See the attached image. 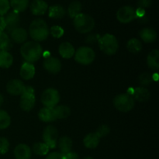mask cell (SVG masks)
<instances>
[{
  "label": "cell",
  "instance_id": "6da1fadb",
  "mask_svg": "<svg viewBox=\"0 0 159 159\" xmlns=\"http://www.w3.org/2000/svg\"><path fill=\"white\" fill-rule=\"evenodd\" d=\"M20 53L26 62L33 64L37 61L43 55V48L37 42L28 41L22 45Z\"/></svg>",
  "mask_w": 159,
  "mask_h": 159
},
{
  "label": "cell",
  "instance_id": "7a4b0ae2",
  "mask_svg": "<svg viewBox=\"0 0 159 159\" xmlns=\"http://www.w3.org/2000/svg\"><path fill=\"white\" fill-rule=\"evenodd\" d=\"M49 33L48 24L41 19H36L30 25V36L36 42L46 40L49 36Z\"/></svg>",
  "mask_w": 159,
  "mask_h": 159
},
{
  "label": "cell",
  "instance_id": "3957f363",
  "mask_svg": "<svg viewBox=\"0 0 159 159\" xmlns=\"http://www.w3.org/2000/svg\"><path fill=\"white\" fill-rule=\"evenodd\" d=\"M99 48L107 55H113L119 48L117 39L114 35L107 34L101 37L98 40Z\"/></svg>",
  "mask_w": 159,
  "mask_h": 159
},
{
  "label": "cell",
  "instance_id": "277c9868",
  "mask_svg": "<svg viewBox=\"0 0 159 159\" xmlns=\"http://www.w3.org/2000/svg\"><path fill=\"white\" fill-rule=\"evenodd\" d=\"M73 24L76 30L81 34H86L93 30L95 26V21L88 14L80 13L73 20Z\"/></svg>",
  "mask_w": 159,
  "mask_h": 159
},
{
  "label": "cell",
  "instance_id": "5b68a950",
  "mask_svg": "<svg viewBox=\"0 0 159 159\" xmlns=\"http://www.w3.org/2000/svg\"><path fill=\"white\" fill-rule=\"evenodd\" d=\"M113 105L119 111L127 113L134 107V99L130 94H120L113 99Z\"/></svg>",
  "mask_w": 159,
  "mask_h": 159
},
{
  "label": "cell",
  "instance_id": "8992f818",
  "mask_svg": "<svg viewBox=\"0 0 159 159\" xmlns=\"http://www.w3.org/2000/svg\"><path fill=\"white\" fill-rule=\"evenodd\" d=\"M75 60L81 65H87L93 63L96 57L94 51L89 47H80L75 53Z\"/></svg>",
  "mask_w": 159,
  "mask_h": 159
},
{
  "label": "cell",
  "instance_id": "52a82bcc",
  "mask_svg": "<svg viewBox=\"0 0 159 159\" xmlns=\"http://www.w3.org/2000/svg\"><path fill=\"white\" fill-rule=\"evenodd\" d=\"M40 100L45 107L54 108L60 101V94L55 89H47L42 93Z\"/></svg>",
  "mask_w": 159,
  "mask_h": 159
},
{
  "label": "cell",
  "instance_id": "ba28073f",
  "mask_svg": "<svg viewBox=\"0 0 159 159\" xmlns=\"http://www.w3.org/2000/svg\"><path fill=\"white\" fill-rule=\"evenodd\" d=\"M58 140V131L57 128L52 125L45 127L43 131V143L49 148V149L55 148Z\"/></svg>",
  "mask_w": 159,
  "mask_h": 159
},
{
  "label": "cell",
  "instance_id": "9c48e42d",
  "mask_svg": "<svg viewBox=\"0 0 159 159\" xmlns=\"http://www.w3.org/2000/svg\"><path fill=\"white\" fill-rule=\"evenodd\" d=\"M116 18L122 23H130L137 18L135 9L130 6H123L116 12Z\"/></svg>",
  "mask_w": 159,
  "mask_h": 159
},
{
  "label": "cell",
  "instance_id": "30bf717a",
  "mask_svg": "<svg viewBox=\"0 0 159 159\" xmlns=\"http://www.w3.org/2000/svg\"><path fill=\"white\" fill-rule=\"evenodd\" d=\"M5 19L6 23V29L9 33H11L12 30L19 27L20 23V17L19 12L12 11L7 13Z\"/></svg>",
  "mask_w": 159,
  "mask_h": 159
},
{
  "label": "cell",
  "instance_id": "8fae6325",
  "mask_svg": "<svg viewBox=\"0 0 159 159\" xmlns=\"http://www.w3.org/2000/svg\"><path fill=\"white\" fill-rule=\"evenodd\" d=\"M25 89V85L19 79H12L6 85V91L12 96H21Z\"/></svg>",
  "mask_w": 159,
  "mask_h": 159
},
{
  "label": "cell",
  "instance_id": "7c38bea8",
  "mask_svg": "<svg viewBox=\"0 0 159 159\" xmlns=\"http://www.w3.org/2000/svg\"><path fill=\"white\" fill-rule=\"evenodd\" d=\"M35 102L36 98L34 93H23L21 95L20 105L22 110L26 112H29L34 108Z\"/></svg>",
  "mask_w": 159,
  "mask_h": 159
},
{
  "label": "cell",
  "instance_id": "4fadbf2b",
  "mask_svg": "<svg viewBox=\"0 0 159 159\" xmlns=\"http://www.w3.org/2000/svg\"><path fill=\"white\" fill-rule=\"evenodd\" d=\"M43 65L47 71L52 74H57L61 69V62L57 57H48L44 60Z\"/></svg>",
  "mask_w": 159,
  "mask_h": 159
},
{
  "label": "cell",
  "instance_id": "5bb4252c",
  "mask_svg": "<svg viewBox=\"0 0 159 159\" xmlns=\"http://www.w3.org/2000/svg\"><path fill=\"white\" fill-rule=\"evenodd\" d=\"M48 5L44 0H34L30 5V11L34 15L41 16L46 13Z\"/></svg>",
  "mask_w": 159,
  "mask_h": 159
},
{
  "label": "cell",
  "instance_id": "9a60e30c",
  "mask_svg": "<svg viewBox=\"0 0 159 159\" xmlns=\"http://www.w3.org/2000/svg\"><path fill=\"white\" fill-rule=\"evenodd\" d=\"M14 156L16 159H30V148L24 144H18L14 149Z\"/></svg>",
  "mask_w": 159,
  "mask_h": 159
},
{
  "label": "cell",
  "instance_id": "2e32d148",
  "mask_svg": "<svg viewBox=\"0 0 159 159\" xmlns=\"http://www.w3.org/2000/svg\"><path fill=\"white\" fill-rule=\"evenodd\" d=\"M35 75V68L29 62H24L20 68V76L24 80H30Z\"/></svg>",
  "mask_w": 159,
  "mask_h": 159
},
{
  "label": "cell",
  "instance_id": "e0dca14e",
  "mask_svg": "<svg viewBox=\"0 0 159 159\" xmlns=\"http://www.w3.org/2000/svg\"><path fill=\"white\" fill-rule=\"evenodd\" d=\"M59 54L63 58L69 59L75 55V50L69 42H64L59 46Z\"/></svg>",
  "mask_w": 159,
  "mask_h": 159
},
{
  "label": "cell",
  "instance_id": "ac0fdd59",
  "mask_svg": "<svg viewBox=\"0 0 159 159\" xmlns=\"http://www.w3.org/2000/svg\"><path fill=\"white\" fill-rule=\"evenodd\" d=\"M38 117L43 122H53L57 120L54 108H50V107H44L41 109L39 111Z\"/></svg>",
  "mask_w": 159,
  "mask_h": 159
},
{
  "label": "cell",
  "instance_id": "d6986e66",
  "mask_svg": "<svg viewBox=\"0 0 159 159\" xmlns=\"http://www.w3.org/2000/svg\"><path fill=\"white\" fill-rule=\"evenodd\" d=\"M148 66L154 71H158L159 68V51L155 49L151 51L147 57Z\"/></svg>",
  "mask_w": 159,
  "mask_h": 159
},
{
  "label": "cell",
  "instance_id": "ffe728a7",
  "mask_svg": "<svg viewBox=\"0 0 159 159\" xmlns=\"http://www.w3.org/2000/svg\"><path fill=\"white\" fill-rule=\"evenodd\" d=\"M10 35L12 40L17 43H22L25 42L28 37V34L26 30L21 27H18L12 30L10 33Z\"/></svg>",
  "mask_w": 159,
  "mask_h": 159
},
{
  "label": "cell",
  "instance_id": "44dd1931",
  "mask_svg": "<svg viewBox=\"0 0 159 159\" xmlns=\"http://www.w3.org/2000/svg\"><path fill=\"white\" fill-rule=\"evenodd\" d=\"M139 35L143 41L150 43L155 41L157 38V33L152 28H144L139 33Z\"/></svg>",
  "mask_w": 159,
  "mask_h": 159
},
{
  "label": "cell",
  "instance_id": "7402d4cb",
  "mask_svg": "<svg viewBox=\"0 0 159 159\" xmlns=\"http://www.w3.org/2000/svg\"><path fill=\"white\" fill-rule=\"evenodd\" d=\"M66 11L60 5H54L48 8V16L52 19H61L65 16Z\"/></svg>",
  "mask_w": 159,
  "mask_h": 159
},
{
  "label": "cell",
  "instance_id": "603a6c76",
  "mask_svg": "<svg viewBox=\"0 0 159 159\" xmlns=\"http://www.w3.org/2000/svg\"><path fill=\"white\" fill-rule=\"evenodd\" d=\"M99 141H100V138L97 136L96 133H91L85 137L83 143L86 148L94 149L99 145Z\"/></svg>",
  "mask_w": 159,
  "mask_h": 159
},
{
  "label": "cell",
  "instance_id": "cb8c5ba5",
  "mask_svg": "<svg viewBox=\"0 0 159 159\" xmlns=\"http://www.w3.org/2000/svg\"><path fill=\"white\" fill-rule=\"evenodd\" d=\"M72 144V140L69 137H61L58 141V148L61 151V153L63 154V155H65V154L71 152Z\"/></svg>",
  "mask_w": 159,
  "mask_h": 159
},
{
  "label": "cell",
  "instance_id": "d4e9b609",
  "mask_svg": "<svg viewBox=\"0 0 159 159\" xmlns=\"http://www.w3.org/2000/svg\"><path fill=\"white\" fill-rule=\"evenodd\" d=\"M134 97L139 102H145L150 99V92L144 87H138L133 92Z\"/></svg>",
  "mask_w": 159,
  "mask_h": 159
},
{
  "label": "cell",
  "instance_id": "484cf974",
  "mask_svg": "<svg viewBox=\"0 0 159 159\" xmlns=\"http://www.w3.org/2000/svg\"><path fill=\"white\" fill-rule=\"evenodd\" d=\"M13 57L6 51H0V68H8L12 65Z\"/></svg>",
  "mask_w": 159,
  "mask_h": 159
},
{
  "label": "cell",
  "instance_id": "4316f807",
  "mask_svg": "<svg viewBox=\"0 0 159 159\" xmlns=\"http://www.w3.org/2000/svg\"><path fill=\"white\" fill-rule=\"evenodd\" d=\"M9 4L16 12H21L26 10L29 6V0H9Z\"/></svg>",
  "mask_w": 159,
  "mask_h": 159
},
{
  "label": "cell",
  "instance_id": "83f0119b",
  "mask_svg": "<svg viewBox=\"0 0 159 159\" xmlns=\"http://www.w3.org/2000/svg\"><path fill=\"white\" fill-rule=\"evenodd\" d=\"M54 110L57 119H65V118H68L69 115L71 114V110H70V108L68 106H56L54 108Z\"/></svg>",
  "mask_w": 159,
  "mask_h": 159
},
{
  "label": "cell",
  "instance_id": "f1b7e54d",
  "mask_svg": "<svg viewBox=\"0 0 159 159\" xmlns=\"http://www.w3.org/2000/svg\"><path fill=\"white\" fill-rule=\"evenodd\" d=\"M82 11V4L79 1H74L69 5L68 8V14L71 18L74 19Z\"/></svg>",
  "mask_w": 159,
  "mask_h": 159
},
{
  "label": "cell",
  "instance_id": "f546056e",
  "mask_svg": "<svg viewBox=\"0 0 159 159\" xmlns=\"http://www.w3.org/2000/svg\"><path fill=\"white\" fill-rule=\"evenodd\" d=\"M127 49L133 54H138L142 49V44L141 41L137 38H132L127 42Z\"/></svg>",
  "mask_w": 159,
  "mask_h": 159
},
{
  "label": "cell",
  "instance_id": "4dcf8cb0",
  "mask_svg": "<svg viewBox=\"0 0 159 159\" xmlns=\"http://www.w3.org/2000/svg\"><path fill=\"white\" fill-rule=\"evenodd\" d=\"M33 152L37 155L44 156L49 152V148L43 142H37L33 146Z\"/></svg>",
  "mask_w": 159,
  "mask_h": 159
},
{
  "label": "cell",
  "instance_id": "1f68e13d",
  "mask_svg": "<svg viewBox=\"0 0 159 159\" xmlns=\"http://www.w3.org/2000/svg\"><path fill=\"white\" fill-rule=\"evenodd\" d=\"M11 124V117L7 112L5 110H0V130H3Z\"/></svg>",
  "mask_w": 159,
  "mask_h": 159
},
{
  "label": "cell",
  "instance_id": "d6a6232c",
  "mask_svg": "<svg viewBox=\"0 0 159 159\" xmlns=\"http://www.w3.org/2000/svg\"><path fill=\"white\" fill-rule=\"evenodd\" d=\"M11 47V42L9 37L4 31L0 32V51H6Z\"/></svg>",
  "mask_w": 159,
  "mask_h": 159
},
{
  "label": "cell",
  "instance_id": "836d02e7",
  "mask_svg": "<svg viewBox=\"0 0 159 159\" xmlns=\"http://www.w3.org/2000/svg\"><path fill=\"white\" fill-rule=\"evenodd\" d=\"M139 83L141 84L143 86H146V85H150L151 82H152V75L148 72H144L142 73L141 75H140L139 76Z\"/></svg>",
  "mask_w": 159,
  "mask_h": 159
},
{
  "label": "cell",
  "instance_id": "e575fe53",
  "mask_svg": "<svg viewBox=\"0 0 159 159\" xmlns=\"http://www.w3.org/2000/svg\"><path fill=\"white\" fill-rule=\"evenodd\" d=\"M49 32L51 33L52 37H54V38H60L63 36L64 30L63 28L59 26H54L51 28Z\"/></svg>",
  "mask_w": 159,
  "mask_h": 159
},
{
  "label": "cell",
  "instance_id": "d590c367",
  "mask_svg": "<svg viewBox=\"0 0 159 159\" xmlns=\"http://www.w3.org/2000/svg\"><path fill=\"white\" fill-rule=\"evenodd\" d=\"M9 0H0V16L6 15L9 10Z\"/></svg>",
  "mask_w": 159,
  "mask_h": 159
},
{
  "label": "cell",
  "instance_id": "8d00e7d4",
  "mask_svg": "<svg viewBox=\"0 0 159 159\" xmlns=\"http://www.w3.org/2000/svg\"><path fill=\"white\" fill-rule=\"evenodd\" d=\"M9 148V142L6 138H0V155L7 153Z\"/></svg>",
  "mask_w": 159,
  "mask_h": 159
},
{
  "label": "cell",
  "instance_id": "74e56055",
  "mask_svg": "<svg viewBox=\"0 0 159 159\" xmlns=\"http://www.w3.org/2000/svg\"><path fill=\"white\" fill-rule=\"evenodd\" d=\"M110 132V127L107 125H101L99 128L96 130V134H97V136L99 137V138H104L107 135H108V134Z\"/></svg>",
  "mask_w": 159,
  "mask_h": 159
},
{
  "label": "cell",
  "instance_id": "f35d334b",
  "mask_svg": "<svg viewBox=\"0 0 159 159\" xmlns=\"http://www.w3.org/2000/svg\"><path fill=\"white\" fill-rule=\"evenodd\" d=\"M99 38H100V37H99V36L98 35V34H92L87 36L86 39H85V41H86V43H89V44H93V43L98 42Z\"/></svg>",
  "mask_w": 159,
  "mask_h": 159
},
{
  "label": "cell",
  "instance_id": "ab89813d",
  "mask_svg": "<svg viewBox=\"0 0 159 159\" xmlns=\"http://www.w3.org/2000/svg\"><path fill=\"white\" fill-rule=\"evenodd\" d=\"M151 5H152V0H138V8H141L144 9L150 7Z\"/></svg>",
  "mask_w": 159,
  "mask_h": 159
},
{
  "label": "cell",
  "instance_id": "60d3db41",
  "mask_svg": "<svg viewBox=\"0 0 159 159\" xmlns=\"http://www.w3.org/2000/svg\"><path fill=\"white\" fill-rule=\"evenodd\" d=\"M45 159H65V156L61 152H52L49 154Z\"/></svg>",
  "mask_w": 159,
  "mask_h": 159
},
{
  "label": "cell",
  "instance_id": "b9f144b4",
  "mask_svg": "<svg viewBox=\"0 0 159 159\" xmlns=\"http://www.w3.org/2000/svg\"><path fill=\"white\" fill-rule=\"evenodd\" d=\"M64 156H65V159H79L78 154L72 152H70L68 153L65 154V155H64Z\"/></svg>",
  "mask_w": 159,
  "mask_h": 159
},
{
  "label": "cell",
  "instance_id": "7bdbcfd3",
  "mask_svg": "<svg viewBox=\"0 0 159 159\" xmlns=\"http://www.w3.org/2000/svg\"><path fill=\"white\" fill-rule=\"evenodd\" d=\"M135 13H136L137 18H141V17L145 16V9H141V8H138L135 9Z\"/></svg>",
  "mask_w": 159,
  "mask_h": 159
},
{
  "label": "cell",
  "instance_id": "ee69618b",
  "mask_svg": "<svg viewBox=\"0 0 159 159\" xmlns=\"http://www.w3.org/2000/svg\"><path fill=\"white\" fill-rule=\"evenodd\" d=\"M6 29V23L3 16H0V32H2Z\"/></svg>",
  "mask_w": 159,
  "mask_h": 159
},
{
  "label": "cell",
  "instance_id": "f6af8a7d",
  "mask_svg": "<svg viewBox=\"0 0 159 159\" xmlns=\"http://www.w3.org/2000/svg\"><path fill=\"white\" fill-rule=\"evenodd\" d=\"M3 102H4V98H3V96L0 94V107H2V105L3 104Z\"/></svg>",
  "mask_w": 159,
  "mask_h": 159
},
{
  "label": "cell",
  "instance_id": "bcb514c9",
  "mask_svg": "<svg viewBox=\"0 0 159 159\" xmlns=\"http://www.w3.org/2000/svg\"><path fill=\"white\" fill-rule=\"evenodd\" d=\"M83 159H94V158H93L92 157H85V158H84Z\"/></svg>",
  "mask_w": 159,
  "mask_h": 159
}]
</instances>
